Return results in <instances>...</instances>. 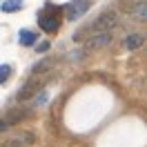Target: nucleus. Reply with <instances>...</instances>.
<instances>
[{
    "label": "nucleus",
    "instance_id": "obj_11",
    "mask_svg": "<svg viewBox=\"0 0 147 147\" xmlns=\"http://www.w3.org/2000/svg\"><path fill=\"white\" fill-rule=\"evenodd\" d=\"M34 89H38V87H36V85H34V83H27V85H25V87H22V89H20L18 98H29V96H31V92H34Z\"/></svg>",
    "mask_w": 147,
    "mask_h": 147
},
{
    "label": "nucleus",
    "instance_id": "obj_8",
    "mask_svg": "<svg viewBox=\"0 0 147 147\" xmlns=\"http://www.w3.org/2000/svg\"><path fill=\"white\" fill-rule=\"evenodd\" d=\"M143 42H145V38L140 36V34H129L125 38V49H138Z\"/></svg>",
    "mask_w": 147,
    "mask_h": 147
},
{
    "label": "nucleus",
    "instance_id": "obj_6",
    "mask_svg": "<svg viewBox=\"0 0 147 147\" xmlns=\"http://www.w3.org/2000/svg\"><path fill=\"white\" fill-rule=\"evenodd\" d=\"M18 40H20V45H22V47H31V45H36L38 36L34 34V31H29V29H20Z\"/></svg>",
    "mask_w": 147,
    "mask_h": 147
},
{
    "label": "nucleus",
    "instance_id": "obj_4",
    "mask_svg": "<svg viewBox=\"0 0 147 147\" xmlns=\"http://www.w3.org/2000/svg\"><path fill=\"white\" fill-rule=\"evenodd\" d=\"M111 42V34L109 31H96L89 36L87 40V49H100V47H107Z\"/></svg>",
    "mask_w": 147,
    "mask_h": 147
},
{
    "label": "nucleus",
    "instance_id": "obj_12",
    "mask_svg": "<svg viewBox=\"0 0 147 147\" xmlns=\"http://www.w3.org/2000/svg\"><path fill=\"white\" fill-rule=\"evenodd\" d=\"M9 74H11V67L9 65H2V67H0V83H5V80L9 78Z\"/></svg>",
    "mask_w": 147,
    "mask_h": 147
},
{
    "label": "nucleus",
    "instance_id": "obj_1",
    "mask_svg": "<svg viewBox=\"0 0 147 147\" xmlns=\"http://www.w3.org/2000/svg\"><path fill=\"white\" fill-rule=\"evenodd\" d=\"M60 13H63V9L60 7H56V5H47L45 9L38 13V22H40V27L45 29V31H58V27H60Z\"/></svg>",
    "mask_w": 147,
    "mask_h": 147
},
{
    "label": "nucleus",
    "instance_id": "obj_2",
    "mask_svg": "<svg viewBox=\"0 0 147 147\" xmlns=\"http://www.w3.org/2000/svg\"><path fill=\"white\" fill-rule=\"evenodd\" d=\"M89 5H92V0H71V2L65 7V16H67V20H78L85 11L89 9Z\"/></svg>",
    "mask_w": 147,
    "mask_h": 147
},
{
    "label": "nucleus",
    "instance_id": "obj_10",
    "mask_svg": "<svg viewBox=\"0 0 147 147\" xmlns=\"http://www.w3.org/2000/svg\"><path fill=\"white\" fill-rule=\"evenodd\" d=\"M54 67V60L51 58H45V60H40L38 65H34V74H42V71H47V69H51Z\"/></svg>",
    "mask_w": 147,
    "mask_h": 147
},
{
    "label": "nucleus",
    "instance_id": "obj_3",
    "mask_svg": "<svg viewBox=\"0 0 147 147\" xmlns=\"http://www.w3.org/2000/svg\"><path fill=\"white\" fill-rule=\"evenodd\" d=\"M118 25V16H116V11H105L100 18L94 22V29L96 31H109Z\"/></svg>",
    "mask_w": 147,
    "mask_h": 147
},
{
    "label": "nucleus",
    "instance_id": "obj_5",
    "mask_svg": "<svg viewBox=\"0 0 147 147\" xmlns=\"http://www.w3.org/2000/svg\"><path fill=\"white\" fill-rule=\"evenodd\" d=\"M34 143V136L29 134V131H22V134H16V136H11L7 143H5V147H29Z\"/></svg>",
    "mask_w": 147,
    "mask_h": 147
},
{
    "label": "nucleus",
    "instance_id": "obj_13",
    "mask_svg": "<svg viewBox=\"0 0 147 147\" xmlns=\"http://www.w3.org/2000/svg\"><path fill=\"white\" fill-rule=\"evenodd\" d=\"M36 49L38 51H47V49H49V42H40V45H36Z\"/></svg>",
    "mask_w": 147,
    "mask_h": 147
},
{
    "label": "nucleus",
    "instance_id": "obj_7",
    "mask_svg": "<svg viewBox=\"0 0 147 147\" xmlns=\"http://www.w3.org/2000/svg\"><path fill=\"white\" fill-rule=\"evenodd\" d=\"M131 16L136 20H147V0H140L131 7Z\"/></svg>",
    "mask_w": 147,
    "mask_h": 147
},
{
    "label": "nucleus",
    "instance_id": "obj_9",
    "mask_svg": "<svg viewBox=\"0 0 147 147\" xmlns=\"http://www.w3.org/2000/svg\"><path fill=\"white\" fill-rule=\"evenodd\" d=\"M22 7H25V0H5V2H2V11H5V13L20 11Z\"/></svg>",
    "mask_w": 147,
    "mask_h": 147
}]
</instances>
